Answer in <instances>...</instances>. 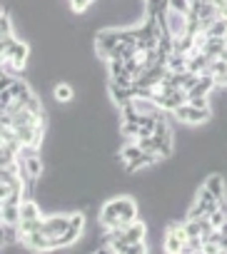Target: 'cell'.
Wrapping results in <instances>:
<instances>
[{
    "mask_svg": "<svg viewBox=\"0 0 227 254\" xmlns=\"http://www.w3.org/2000/svg\"><path fill=\"white\" fill-rule=\"evenodd\" d=\"M112 202H115V209H118L123 224H130V222L138 219V204L130 197H118V199H112Z\"/></svg>",
    "mask_w": 227,
    "mask_h": 254,
    "instance_id": "obj_10",
    "label": "cell"
},
{
    "mask_svg": "<svg viewBox=\"0 0 227 254\" xmlns=\"http://www.w3.org/2000/svg\"><path fill=\"white\" fill-rule=\"evenodd\" d=\"M172 112H175V117H177L180 122H187V125H200V122L210 120V110L195 107L192 102H185V105H180V107L172 110Z\"/></svg>",
    "mask_w": 227,
    "mask_h": 254,
    "instance_id": "obj_5",
    "label": "cell"
},
{
    "mask_svg": "<svg viewBox=\"0 0 227 254\" xmlns=\"http://www.w3.org/2000/svg\"><path fill=\"white\" fill-rule=\"evenodd\" d=\"M205 190H210L217 199H225V180L220 175H210L205 180Z\"/></svg>",
    "mask_w": 227,
    "mask_h": 254,
    "instance_id": "obj_14",
    "label": "cell"
},
{
    "mask_svg": "<svg viewBox=\"0 0 227 254\" xmlns=\"http://www.w3.org/2000/svg\"><path fill=\"white\" fill-rule=\"evenodd\" d=\"M53 95H55V100H60V102H70V100H73V87H70V85H58Z\"/></svg>",
    "mask_w": 227,
    "mask_h": 254,
    "instance_id": "obj_19",
    "label": "cell"
},
{
    "mask_svg": "<svg viewBox=\"0 0 227 254\" xmlns=\"http://www.w3.org/2000/svg\"><path fill=\"white\" fill-rule=\"evenodd\" d=\"M190 3H195V0H190Z\"/></svg>",
    "mask_w": 227,
    "mask_h": 254,
    "instance_id": "obj_25",
    "label": "cell"
},
{
    "mask_svg": "<svg viewBox=\"0 0 227 254\" xmlns=\"http://www.w3.org/2000/svg\"><path fill=\"white\" fill-rule=\"evenodd\" d=\"M28 55H30L28 43L18 40L15 35L13 38H0V60H10L15 70H23L25 67Z\"/></svg>",
    "mask_w": 227,
    "mask_h": 254,
    "instance_id": "obj_1",
    "label": "cell"
},
{
    "mask_svg": "<svg viewBox=\"0 0 227 254\" xmlns=\"http://www.w3.org/2000/svg\"><path fill=\"white\" fill-rule=\"evenodd\" d=\"M25 110H30V112H35V115H43V107H40V100H38V95L33 92L30 95V100L25 102Z\"/></svg>",
    "mask_w": 227,
    "mask_h": 254,
    "instance_id": "obj_22",
    "label": "cell"
},
{
    "mask_svg": "<svg viewBox=\"0 0 227 254\" xmlns=\"http://www.w3.org/2000/svg\"><path fill=\"white\" fill-rule=\"evenodd\" d=\"M0 38H13V23H10V13H3V20H0Z\"/></svg>",
    "mask_w": 227,
    "mask_h": 254,
    "instance_id": "obj_20",
    "label": "cell"
},
{
    "mask_svg": "<svg viewBox=\"0 0 227 254\" xmlns=\"http://www.w3.org/2000/svg\"><path fill=\"white\" fill-rule=\"evenodd\" d=\"M165 20H167V33H170L172 38H182V35H187V15L175 13V10H167Z\"/></svg>",
    "mask_w": 227,
    "mask_h": 254,
    "instance_id": "obj_9",
    "label": "cell"
},
{
    "mask_svg": "<svg viewBox=\"0 0 227 254\" xmlns=\"http://www.w3.org/2000/svg\"><path fill=\"white\" fill-rule=\"evenodd\" d=\"M225 45H227V40H225V38H210V40H207V45L202 48V53H205L210 60H215V58H220V55H222Z\"/></svg>",
    "mask_w": 227,
    "mask_h": 254,
    "instance_id": "obj_13",
    "label": "cell"
},
{
    "mask_svg": "<svg viewBox=\"0 0 227 254\" xmlns=\"http://www.w3.org/2000/svg\"><path fill=\"white\" fill-rule=\"evenodd\" d=\"M222 85H227V75H225V80H222Z\"/></svg>",
    "mask_w": 227,
    "mask_h": 254,
    "instance_id": "obj_24",
    "label": "cell"
},
{
    "mask_svg": "<svg viewBox=\"0 0 227 254\" xmlns=\"http://www.w3.org/2000/svg\"><path fill=\"white\" fill-rule=\"evenodd\" d=\"M210 75L215 77V82H217V85H222V80H225V75H227V60L215 58V60L210 63Z\"/></svg>",
    "mask_w": 227,
    "mask_h": 254,
    "instance_id": "obj_15",
    "label": "cell"
},
{
    "mask_svg": "<svg viewBox=\"0 0 227 254\" xmlns=\"http://www.w3.org/2000/svg\"><path fill=\"white\" fill-rule=\"evenodd\" d=\"M123 239L128 244H138V242H145V224L140 219L125 224V232H123Z\"/></svg>",
    "mask_w": 227,
    "mask_h": 254,
    "instance_id": "obj_11",
    "label": "cell"
},
{
    "mask_svg": "<svg viewBox=\"0 0 227 254\" xmlns=\"http://www.w3.org/2000/svg\"><path fill=\"white\" fill-rule=\"evenodd\" d=\"M68 227H70V217L68 214H58V217H43V224H40V229L48 234V237H60V234H65L68 232Z\"/></svg>",
    "mask_w": 227,
    "mask_h": 254,
    "instance_id": "obj_7",
    "label": "cell"
},
{
    "mask_svg": "<svg viewBox=\"0 0 227 254\" xmlns=\"http://www.w3.org/2000/svg\"><path fill=\"white\" fill-rule=\"evenodd\" d=\"M82 229H85V214H82V212H75V214H70V227H68V232L53 239V242H55V249L70 247V244H73V242H75V239L82 234Z\"/></svg>",
    "mask_w": 227,
    "mask_h": 254,
    "instance_id": "obj_3",
    "label": "cell"
},
{
    "mask_svg": "<svg viewBox=\"0 0 227 254\" xmlns=\"http://www.w3.org/2000/svg\"><path fill=\"white\" fill-rule=\"evenodd\" d=\"M187 229L185 224H172L167 229V237H165V252H172V254H182L185 244H187Z\"/></svg>",
    "mask_w": 227,
    "mask_h": 254,
    "instance_id": "obj_6",
    "label": "cell"
},
{
    "mask_svg": "<svg viewBox=\"0 0 227 254\" xmlns=\"http://www.w3.org/2000/svg\"><path fill=\"white\" fill-rule=\"evenodd\" d=\"M167 10H175V13L187 15L192 10V3H190V0H167Z\"/></svg>",
    "mask_w": 227,
    "mask_h": 254,
    "instance_id": "obj_18",
    "label": "cell"
},
{
    "mask_svg": "<svg viewBox=\"0 0 227 254\" xmlns=\"http://www.w3.org/2000/svg\"><path fill=\"white\" fill-rule=\"evenodd\" d=\"M0 209H3V227H10L18 232L20 224V202L15 199H0Z\"/></svg>",
    "mask_w": 227,
    "mask_h": 254,
    "instance_id": "obj_8",
    "label": "cell"
},
{
    "mask_svg": "<svg viewBox=\"0 0 227 254\" xmlns=\"http://www.w3.org/2000/svg\"><path fill=\"white\" fill-rule=\"evenodd\" d=\"M43 224V214L38 209V204L33 199H23L20 202V224H18V237L25 239L28 234H33L35 229H40Z\"/></svg>",
    "mask_w": 227,
    "mask_h": 254,
    "instance_id": "obj_2",
    "label": "cell"
},
{
    "mask_svg": "<svg viewBox=\"0 0 227 254\" xmlns=\"http://www.w3.org/2000/svg\"><path fill=\"white\" fill-rule=\"evenodd\" d=\"M143 155V147L138 145V140H133V142H128L125 147H123V162H133V160H138Z\"/></svg>",
    "mask_w": 227,
    "mask_h": 254,
    "instance_id": "obj_16",
    "label": "cell"
},
{
    "mask_svg": "<svg viewBox=\"0 0 227 254\" xmlns=\"http://www.w3.org/2000/svg\"><path fill=\"white\" fill-rule=\"evenodd\" d=\"M190 100L187 102H192L195 107H202V110H210V102H207V95H187Z\"/></svg>",
    "mask_w": 227,
    "mask_h": 254,
    "instance_id": "obj_21",
    "label": "cell"
},
{
    "mask_svg": "<svg viewBox=\"0 0 227 254\" xmlns=\"http://www.w3.org/2000/svg\"><path fill=\"white\" fill-rule=\"evenodd\" d=\"M110 92H112V100H115V105H128L135 95H133V87H120L115 82H110Z\"/></svg>",
    "mask_w": 227,
    "mask_h": 254,
    "instance_id": "obj_12",
    "label": "cell"
},
{
    "mask_svg": "<svg viewBox=\"0 0 227 254\" xmlns=\"http://www.w3.org/2000/svg\"><path fill=\"white\" fill-rule=\"evenodd\" d=\"M120 43H123V30H102V33H97V38H95V50H97L100 58L107 60L110 53L115 50Z\"/></svg>",
    "mask_w": 227,
    "mask_h": 254,
    "instance_id": "obj_4",
    "label": "cell"
},
{
    "mask_svg": "<svg viewBox=\"0 0 227 254\" xmlns=\"http://www.w3.org/2000/svg\"><path fill=\"white\" fill-rule=\"evenodd\" d=\"M222 60H227V45H225V50H222V55H220Z\"/></svg>",
    "mask_w": 227,
    "mask_h": 254,
    "instance_id": "obj_23",
    "label": "cell"
},
{
    "mask_svg": "<svg viewBox=\"0 0 227 254\" xmlns=\"http://www.w3.org/2000/svg\"><path fill=\"white\" fill-rule=\"evenodd\" d=\"M205 33H207L210 38H225V35H227V20H225V18H217Z\"/></svg>",
    "mask_w": 227,
    "mask_h": 254,
    "instance_id": "obj_17",
    "label": "cell"
},
{
    "mask_svg": "<svg viewBox=\"0 0 227 254\" xmlns=\"http://www.w3.org/2000/svg\"><path fill=\"white\" fill-rule=\"evenodd\" d=\"M225 40H227V35H225Z\"/></svg>",
    "mask_w": 227,
    "mask_h": 254,
    "instance_id": "obj_26",
    "label": "cell"
}]
</instances>
